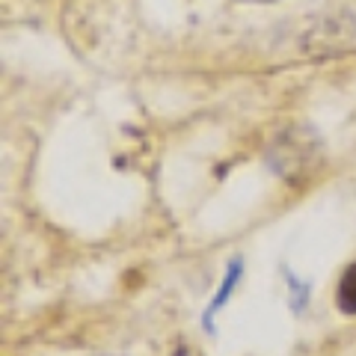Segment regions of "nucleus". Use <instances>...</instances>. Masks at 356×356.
Returning a JSON list of instances; mask_svg holds the SVG:
<instances>
[{
    "mask_svg": "<svg viewBox=\"0 0 356 356\" xmlns=\"http://www.w3.org/2000/svg\"><path fill=\"white\" fill-rule=\"evenodd\" d=\"M339 309L348 312V315H356V261L339 280Z\"/></svg>",
    "mask_w": 356,
    "mask_h": 356,
    "instance_id": "obj_1",
    "label": "nucleus"
}]
</instances>
